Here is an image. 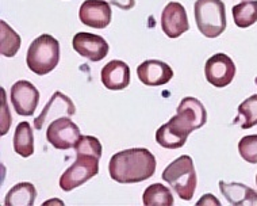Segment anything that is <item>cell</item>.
I'll list each match as a JSON object with an SVG mask.
<instances>
[{
  "label": "cell",
  "instance_id": "1",
  "mask_svg": "<svg viewBox=\"0 0 257 206\" xmlns=\"http://www.w3.org/2000/svg\"><path fill=\"white\" fill-rule=\"evenodd\" d=\"M207 122V112L203 103L194 96L183 98L176 116L156 132V141L163 148L178 149L187 143L190 133Z\"/></svg>",
  "mask_w": 257,
  "mask_h": 206
},
{
  "label": "cell",
  "instance_id": "2",
  "mask_svg": "<svg viewBox=\"0 0 257 206\" xmlns=\"http://www.w3.org/2000/svg\"><path fill=\"white\" fill-rule=\"evenodd\" d=\"M108 172L118 183H140L155 175L156 157L147 148L124 149L111 157Z\"/></svg>",
  "mask_w": 257,
  "mask_h": 206
},
{
  "label": "cell",
  "instance_id": "3",
  "mask_svg": "<svg viewBox=\"0 0 257 206\" xmlns=\"http://www.w3.org/2000/svg\"><path fill=\"white\" fill-rule=\"evenodd\" d=\"M60 63V42L49 34H42L33 41L26 54V64L31 72L44 76Z\"/></svg>",
  "mask_w": 257,
  "mask_h": 206
},
{
  "label": "cell",
  "instance_id": "4",
  "mask_svg": "<svg viewBox=\"0 0 257 206\" xmlns=\"http://www.w3.org/2000/svg\"><path fill=\"white\" fill-rule=\"evenodd\" d=\"M163 179L171 184V187L182 199H192L198 183V176L192 159L187 155L175 159L163 172Z\"/></svg>",
  "mask_w": 257,
  "mask_h": 206
},
{
  "label": "cell",
  "instance_id": "5",
  "mask_svg": "<svg viewBox=\"0 0 257 206\" xmlns=\"http://www.w3.org/2000/svg\"><path fill=\"white\" fill-rule=\"evenodd\" d=\"M195 21L199 32L207 38H217L226 30V10L222 0H196Z\"/></svg>",
  "mask_w": 257,
  "mask_h": 206
},
{
  "label": "cell",
  "instance_id": "6",
  "mask_svg": "<svg viewBox=\"0 0 257 206\" xmlns=\"http://www.w3.org/2000/svg\"><path fill=\"white\" fill-rule=\"evenodd\" d=\"M99 174V157L87 153H76V160L60 178V187L72 191Z\"/></svg>",
  "mask_w": 257,
  "mask_h": 206
},
{
  "label": "cell",
  "instance_id": "7",
  "mask_svg": "<svg viewBox=\"0 0 257 206\" xmlns=\"http://www.w3.org/2000/svg\"><path fill=\"white\" fill-rule=\"evenodd\" d=\"M81 137L79 126L72 122L71 117H60L50 122L46 130V140L56 149H71Z\"/></svg>",
  "mask_w": 257,
  "mask_h": 206
},
{
  "label": "cell",
  "instance_id": "8",
  "mask_svg": "<svg viewBox=\"0 0 257 206\" xmlns=\"http://www.w3.org/2000/svg\"><path fill=\"white\" fill-rule=\"evenodd\" d=\"M204 76L217 88H223L233 81L235 76V65L227 54L215 53L208 58L204 65Z\"/></svg>",
  "mask_w": 257,
  "mask_h": 206
},
{
  "label": "cell",
  "instance_id": "9",
  "mask_svg": "<svg viewBox=\"0 0 257 206\" xmlns=\"http://www.w3.org/2000/svg\"><path fill=\"white\" fill-rule=\"evenodd\" d=\"M11 102L17 114L30 117L37 110L40 92L30 81L19 80L11 87Z\"/></svg>",
  "mask_w": 257,
  "mask_h": 206
},
{
  "label": "cell",
  "instance_id": "10",
  "mask_svg": "<svg viewBox=\"0 0 257 206\" xmlns=\"http://www.w3.org/2000/svg\"><path fill=\"white\" fill-rule=\"evenodd\" d=\"M72 46L80 56L88 58L93 63H98V61L103 60L110 49L107 41L103 37L85 32L77 33L73 37Z\"/></svg>",
  "mask_w": 257,
  "mask_h": 206
},
{
  "label": "cell",
  "instance_id": "11",
  "mask_svg": "<svg viewBox=\"0 0 257 206\" xmlns=\"http://www.w3.org/2000/svg\"><path fill=\"white\" fill-rule=\"evenodd\" d=\"M76 114V108L71 99L67 95H64L60 91H56L42 113L34 120V128L36 130H41L46 122L53 121L60 117H72Z\"/></svg>",
  "mask_w": 257,
  "mask_h": 206
},
{
  "label": "cell",
  "instance_id": "12",
  "mask_svg": "<svg viewBox=\"0 0 257 206\" xmlns=\"http://www.w3.org/2000/svg\"><path fill=\"white\" fill-rule=\"evenodd\" d=\"M161 27L165 36L169 38H178L190 30L186 9L180 3L171 2L165 6L161 14Z\"/></svg>",
  "mask_w": 257,
  "mask_h": 206
},
{
  "label": "cell",
  "instance_id": "13",
  "mask_svg": "<svg viewBox=\"0 0 257 206\" xmlns=\"http://www.w3.org/2000/svg\"><path fill=\"white\" fill-rule=\"evenodd\" d=\"M111 7L104 0H85L80 6L79 18L85 26L104 29L111 22Z\"/></svg>",
  "mask_w": 257,
  "mask_h": 206
},
{
  "label": "cell",
  "instance_id": "14",
  "mask_svg": "<svg viewBox=\"0 0 257 206\" xmlns=\"http://www.w3.org/2000/svg\"><path fill=\"white\" fill-rule=\"evenodd\" d=\"M138 79L145 85L159 87L167 84L173 77L172 68L160 60H147L137 68Z\"/></svg>",
  "mask_w": 257,
  "mask_h": 206
},
{
  "label": "cell",
  "instance_id": "15",
  "mask_svg": "<svg viewBox=\"0 0 257 206\" xmlns=\"http://www.w3.org/2000/svg\"><path fill=\"white\" fill-rule=\"evenodd\" d=\"M100 79L107 90H124L130 84V68L124 61L111 60L110 63H107L103 67Z\"/></svg>",
  "mask_w": 257,
  "mask_h": 206
},
{
  "label": "cell",
  "instance_id": "16",
  "mask_svg": "<svg viewBox=\"0 0 257 206\" xmlns=\"http://www.w3.org/2000/svg\"><path fill=\"white\" fill-rule=\"evenodd\" d=\"M219 190L222 195H225L227 202L234 206H257V193L248 186L242 183H226L219 180Z\"/></svg>",
  "mask_w": 257,
  "mask_h": 206
},
{
  "label": "cell",
  "instance_id": "17",
  "mask_svg": "<svg viewBox=\"0 0 257 206\" xmlns=\"http://www.w3.org/2000/svg\"><path fill=\"white\" fill-rule=\"evenodd\" d=\"M37 197V190L30 182L15 184L6 195L5 205L7 206H33Z\"/></svg>",
  "mask_w": 257,
  "mask_h": 206
},
{
  "label": "cell",
  "instance_id": "18",
  "mask_svg": "<svg viewBox=\"0 0 257 206\" xmlns=\"http://www.w3.org/2000/svg\"><path fill=\"white\" fill-rule=\"evenodd\" d=\"M14 151L22 157L34 153V135L29 122H21L14 133Z\"/></svg>",
  "mask_w": 257,
  "mask_h": 206
},
{
  "label": "cell",
  "instance_id": "19",
  "mask_svg": "<svg viewBox=\"0 0 257 206\" xmlns=\"http://www.w3.org/2000/svg\"><path fill=\"white\" fill-rule=\"evenodd\" d=\"M235 26L241 29L252 26L257 22V0H246L231 9Z\"/></svg>",
  "mask_w": 257,
  "mask_h": 206
},
{
  "label": "cell",
  "instance_id": "20",
  "mask_svg": "<svg viewBox=\"0 0 257 206\" xmlns=\"http://www.w3.org/2000/svg\"><path fill=\"white\" fill-rule=\"evenodd\" d=\"M142 201L147 206H172L173 195L167 186L161 183H153L148 186L144 191Z\"/></svg>",
  "mask_w": 257,
  "mask_h": 206
},
{
  "label": "cell",
  "instance_id": "21",
  "mask_svg": "<svg viewBox=\"0 0 257 206\" xmlns=\"http://www.w3.org/2000/svg\"><path fill=\"white\" fill-rule=\"evenodd\" d=\"M242 129H250L257 125V94L249 96L238 106V116L233 122Z\"/></svg>",
  "mask_w": 257,
  "mask_h": 206
},
{
  "label": "cell",
  "instance_id": "22",
  "mask_svg": "<svg viewBox=\"0 0 257 206\" xmlns=\"http://www.w3.org/2000/svg\"><path fill=\"white\" fill-rule=\"evenodd\" d=\"M21 49V37L11 27L0 21V52L5 57H14Z\"/></svg>",
  "mask_w": 257,
  "mask_h": 206
},
{
  "label": "cell",
  "instance_id": "23",
  "mask_svg": "<svg viewBox=\"0 0 257 206\" xmlns=\"http://www.w3.org/2000/svg\"><path fill=\"white\" fill-rule=\"evenodd\" d=\"M239 156L250 164H257V135L245 136L238 143Z\"/></svg>",
  "mask_w": 257,
  "mask_h": 206
},
{
  "label": "cell",
  "instance_id": "24",
  "mask_svg": "<svg viewBox=\"0 0 257 206\" xmlns=\"http://www.w3.org/2000/svg\"><path fill=\"white\" fill-rule=\"evenodd\" d=\"M76 153H87V155H93L96 157H102V144L96 137L93 136H81L79 141L75 145Z\"/></svg>",
  "mask_w": 257,
  "mask_h": 206
},
{
  "label": "cell",
  "instance_id": "25",
  "mask_svg": "<svg viewBox=\"0 0 257 206\" xmlns=\"http://www.w3.org/2000/svg\"><path fill=\"white\" fill-rule=\"evenodd\" d=\"M110 3L119 7L120 10L127 11V10H132L136 6V0H110Z\"/></svg>",
  "mask_w": 257,
  "mask_h": 206
},
{
  "label": "cell",
  "instance_id": "26",
  "mask_svg": "<svg viewBox=\"0 0 257 206\" xmlns=\"http://www.w3.org/2000/svg\"><path fill=\"white\" fill-rule=\"evenodd\" d=\"M219 205V201H218L217 198H214L211 194H204V197L202 199L198 201V205Z\"/></svg>",
  "mask_w": 257,
  "mask_h": 206
},
{
  "label": "cell",
  "instance_id": "27",
  "mask_svg": "<svg viewBox=\"0 0 257 206\" xmlns=\"http://www.w3.org/2000/svg\"><path fill=\"white\" fill-rule=\"evenodd\" d=\"M256 184H257V175H256Z\"/></svg>",
  "mask_w": 257,
  "mask_h": 206
}]
</instances>
